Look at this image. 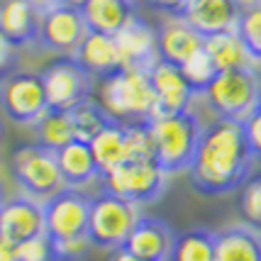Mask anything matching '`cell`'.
Returning a JSON list of instances; mask_svg holds the SVG:
<instances>
[{
    "label": "cell",
    "instance_id": "27",
    "mask_svg": "<svg viewBox=\"0 0 261 261\" xmlns=\"http://www.w3.org/2000/svg\"><path fill=\"white\" fill-rule=\"evenodd\" d=\"M71 117H73V129H76L79 142H91L98 132H102L113 122L108 113L102 110L100 100H93V98H86L81 105H76L71 110Z\"/></svg>",
    "mask_w": 261,
    "mask_h": 261
},
{
    "label": "cell",
    "instance_id": "33",
    "mask_svg": "<svg viewBox=\"0 0 261 261\" xmlns=\"http://www.w3.org/2000/svg\"><path fill=\"white\" fill-rule=\"evenodd\" d=\"M91 237L81 234V237H68V239H54V251L57 259L61 261H79L81 256H86L91 249Z\"/></svg>",
    "mask_w": 261,
    "mask_h": 261
},
{
    "label": "cell",
    "instance_id": "34",
    "mask_svg": "<svg viewBox=\"0 0 261 261\" xmlns=\"http://www.w3.org/2000/svg\"><path fill=\"white\" fill-rule=\"evenodd\" d=\"M244 125V135H247V142H249V149L251 154H254V159L261 161V113L251 115L247 122H242Z\"/></svg>",
    "mask_w": 261,
    "mask_h": 261
},
{
    "label": "cell",
    "instance_id": "17",
    "mask_svg": "<svg viewBox=\"0 0 261 261\" xmlns=\"http://www.w3.org/2000/svg\"><path fill=\"white\" fill-rule=\"evenodd\" d=\"M173 242L176 237L164 222L154 217H142L137 227L132 229V234L127 237L125 249L144 261H169Z\"/></svg>",
    "mask_w": 261,
    "mask_h": 261
},
{
    "label": "cell",
    "instance_id": "32",
    "mask_svg": "<svg viewBox=\"0 0 261 261\" xmlns=\"http://www.w3.org/2000/svg\"><path fill=\"white\" fill-rule=\"evenodd\" d=\"M242 213L249 225L261 227V173L254 176L242 191Z\"/></svg>",
    "mask_w": 261,
    "mask_h": 261
},
{
    "label": "cell",
    "instance_id": "16",
    "mask_svg": "<svg viewBox=\"0 0 261 261\" xmlns=\"http://www.w3.org/2000/svg\"><path fill=\"white\" fill-rule=\"evenodd\" d=\"M73 61L88 76H100V79H108V76H113L115 71L122 68V57H120L115 37L100 32L86 34V39L81 42V46L73 54Z\"/></svg>",
    "mask_w": 261,
    "mask_h": 261
},
{
    "label": "cell",
    "instance_id": "11",
    "mask_svg": "<svg viewBox=\"0 0 261 261\" xmlns=\"http://www.w3.org/2000/svg\"><path fill=\"white\" fill-rule=\"evenodd\" d=\"M88 34V24L83 20V12L79 8L68 5H54L51 10L42 15L39 37L37 42L59 54H76V49Z\"/></svg>",
    "mask_w": 261,
    "mask_h": 261
},
{
    "label": "cell",
    "instance_id": "15",
    "mask_svg": "<svg viewBox=\"0 0 261 261\" xmlns=\"http://www.w3.org/2000/svg\"><path fill=\"white\" fill-rule=\"evenodd\" d=\"M178 15L198 34L213 37L227 30H237L242 10L234 5V0H188Z\"/></svg>",
    "mask_w": 261,
    "mask_h": 261
},
{
    "label": "cell",
    "instance_id": "31",
    "mask_svg": "<svg viewBox=\"0 0 261 261\" xmlns=\"http://www.w3.org/2000/svg\"><path fill=\"white\" fill-rule=\"evenodd\" d=\"M17 261H57V251H54V239L49 234H37V237L20 242L17 247Z\"/></svg>",
    "mask_w": 261,
    "mask_h": 261
},
{
    "label": "cell",
    "instance_id": "13",
    "mask_svg": "<svg viewBox=\"0 0 261 261\" xmlns=\"http://www.w3.org/2000/svg\"><path fill=\"white\" fill-rule=\"evenodd\" d=\"M44 232V203L30 195L0 203V239L17 247L20 242H27Z\"/></svg>",
    "mask_w": 261,
    "mask_h": 261
},
{
    "label": "cell",
    "instance_id": "43",
    "mask_svg": "<svg viewBox=\"0 0 261 261\" xmlns=\"http://www.w3.org/2000/svg\"><path fill=\"white\" fill-rule=\"evenodd\" d=\"M129 3H137V0H129Z\"/></svg>",
    "mask_w": 261,
    "mask_h": 261
},
{
    "label": "cell",
    "instance_id": "42",
    "mask_svg": "<svg viewBox=\"0 0 261 261\" xmlns=\"http://www.w3.org/2000/svg\"><path fill=\"white\" fill-rule=\"evenodd\" d=\"M259 113H261V91H259Z\"/></svg>",
    "mask_w": 261,
    "mask_h": 261
},
{
    "label": "cell",
    "instance_id": "20",
    "mask_svg": "<svg viewBox=\"0 0 261 261\" xmlns=\"http://www.w3.org/2000/svg\"><path fill=\"white\" fill-rule=\"evenodd\" d=\"M42 12L30 0H5L0 5V30L15 44H27L39 37Z\"/></svg>",
    "mask_w": 261,
    "mask_h": 261
},
{
    "label": "cell",
    "instance_id": "36",
    "mask_svg": "<svg viewBox=\"0 0 261 261\" xmlns=\"http://www.w3.org/2000/svg\"><path fill=\"white\" fill-rule=\"evenodd\" d=\"M149 3H151V5H156V8H161V10L171 12V15H178L188 0H149Z\"/></svg>",
    "mask_w": 261,
    "mask_h": 261
},
{
    "label": "cell",
    "instance_id": "8",
    "mask_svg": "<svg viewBox=\"0 0 261 261\" xmlns=\"http://www.w3.org/2000/svg\"><path fill=\"white\" fill-rule=\"evenodd\" d=\"M0 105L17 125H34L49 110L42 76L12 73L0 83Z\"/></svg>",
    "mask_w": 261,
    "mask_h": 261
},
{
    "label": "cell",
    "instance_id": "35",
    "mask_svg": "<svg viewBox=\"0 0 261 261\" xmlns=\"http://www.w3.org/2000/svg\"><path fill=\"white\" fill-rule=\"evenodd\" d=\"M17 61V44L0 30V76H5Z\"/></svg>",
    "mask_w": 261,
    "mask_h": 261
},
{
    "label": "cell",
    "instance_id": "9",
    "mask_svg": "<svg viewBox=\"0 0 261 261\" xmlns=\"http://www.w3.org/2000/svg\"><path fill=\"white\" fill-rule=\"evenodd\" d=\"M91 198L79 188H64L44 203V227L51 239H68L88 234Z\"/></svg>",
    "mask_w": 261,
    "mask_h": 261
},
{
    "label": "cell",
    "instance_id": "14",
    "mask_svg": "<svg viewBox=\"0 0 261 261\" xmlns=\"http://www.w3.org/2000/svg\"><path fill=\"white\" fill-rule=\"evenodd\" d=\"M115 42L122 57V68H149L159 61V34L142 17H132L115 34Z\"/></svg>",
    "mask_w": 261,
    "mask_h": 261
},
{
    "label": "cell",
    "instance_id": "38",
    "mask_svg": "<svg viewBox=\"0 0 261 261\" xmlns=\"http://www.w3.org/2000/svg\"><path fill=\"white\" fill-rule=\"evenodd\" d=\"M110 261H144V259H139L137 254H132V251H127L125 247H120V249H115V251H113V256H110Z\"/></svg>",
    "mask_w": 261,
    "mask_h": 261
},
{
    "label": "cell",
    "instance_id": "4",
    "mask_svg": "<svg viewBox=\"0 0 261 261\" xmlns=\"http://www.w3.org/2000/svg\"><path fill=\"white\" fill-rule=\"evenodd\" d=\"M261 79L254 68L220 71L203 91L205 102L220 120L247 122L259 110Z\"/></svg>",
    "mask_w": 261,
    "mask_h": 261
},
{
    "label": "cell",
    "instance_id": "40",
    "mask_svg": "<svg viewBox=\"0 0 261 261\" xmlns=\"http://www.w3.org/2000/svg\"><path fill=\"white\" fill-rule=\"evenodd\" d=\"M234 5H237L239 10H249V8L261 5V0H234Z\"/></svg>",
    "mask_w": 261,
    "mask_h": 261
},
{
    "label": "cell",
    "instance_id": "7",
    "mask_svg": "<svg viewBox=\"0 0 261 261\" xmlns=\"http://www.w3.org/2000/svg\"><path fill=\"white\" fill-rule=\"evenodd\" d=\"M102 181L108 193L142 205L164 193L169 173L159 166V161H125L122 166L105 173Z\"/></svg>",
    "mask_w": 261,
    "mask_h": 261
},
{
    "label": "cell",
    "instance_id": "23",
    "mask_svg": "<svg viewBox=\"0 0 261 261\" xmlns=\"http://www.w3.org/2000/svg\"><path fill=\"white\" fill-rule=\"evenodd\" d=\"M57 161H59L61 176H64V181H66L68 188H79L83 183L93 181L95 176H100L88 142H79V139H76V142L66 144L64 149H59Z\"/></svg>",
    "mask_w": 261,
    "mask_h": 261
},
{
    "label": "cell",
    "instance_id": "6",
    "mask_svg": "<svg viewBox=\"0 0 261 261\" xmlns=\"http://www.w3.org/2000/svg\"><path fill=\"white\" fill-rule=\"evenodd\" d=\"M12 173L24 193L39 203H46L49 198L68 188L59 169L57 151H49L39 144L20 147L12 154Z\"/></svg>",
    "mask_w": 261,
    "mask_h": 261
},
{
    "label": "cell",
    "instance_id": "37",
    "mask_svg": "<svg viewBox=\"0 0 261 261\" xmlns=\"http://www.w3.org/2000/svg\"><path fill=\"white\" fill-rule=\"evenodd\" d=\"M0 261H17V251H15V244L0 239Z\"/></svg>",
    "mask_w": 261,
    "mask_h": 261
},
{
    "label": "cell",
    "instance_id": "1",
    "mask_svg": "<svg viewBox=\"0 0 261 261\" xmlns=\"http://www.w3.org/2000/svg\"><path fill=\"white\" fill-rule=\"evenodd\" d=\"M254 164L244 125L234 120H220L203 129L200 144L191 164L193 186L203 193H229L247 181Z\"/></svg>",
    "mask_w": 261,
    "mask_h": 261
},
{
    "label": "cell",
    "instance_id": "10",
    "mask_svg": "<svg viewBox=\"0 0 261 261\" xmlns=\"http://www.w3.org/2000/svg\"><path fill=\"white\" fill-rule=\"evenodd\" d=\"M42 83H44L46 102H49L51 110H66V113H71L91 93V76L73 59L54 61L42 73Z\"/></svg>",
    "mask_w": 261,
    "mask_h": 261
},
{
    "label": "cell",
    "instance_id": "21",
    "mask_svg": "<svg viewBox=\"0 0 261 261\" xmlns=\"http://www.w3.org/2000/svg\"><path fill=\"white\" fill-rule=\"evenodd\" d=\"M81 12L88 24V32L115 37L135 17V3H129V0H88L81 8Z\"/></svg>",
    "mask_w": 261,
    "mask_h": 261
},
{
    "label": "cell",
    "instance_id": "39",
    "mask_svg": "<svg viewBox=\"0 0 261 261\" xmlns=\"http://www.w3.org/2000/svg\"><path fill=\"white\" fill-rule=\"evenodd\" d=\"M30 3H32L34 8H37V10L42 12V15H44L46 10H51L54 5H59V0H30Z\"/></svg>",
    "mask_w": 261,
    "mask_h": 261
},
{
    "label": "cell",
    "instance_id": "29",
    "mask_svg": "<svg viewBox=\"0 0 261 261\" xmlns=\"http://www.w3.org/2000/svg\"><path fill=\"white\" fill-rule=\"evenodd\" d=\"M181 71H183V76H186V81L193 86L195 93H203L210 86V81L217 76L215 64H213V59H210V54L205 49L195 51L191 59H186L181 64Z\"/></svg>",
    "mask_w": 261,
    "mask_h": 261
},
{
    "label": "cell",
    "instance_id": "18",
    "mask_svg": "<svg viewBox=\"0 0 261 261\" xmlns=\"http://www.w3.org/2000/svg\"><path fill=\"white\" fill-rule=\"evenodd\" d=\"M205 37L198 34L181 15H171L159 32V59L181 66L186 59L203 49Z\"/></svg>",
    "mask_w": 261,
    "mask_h": 261
},
{
    "label": "cell",
    "instance_id": "26",
    "mask_svg": "<svg viewBox=\"0 0 261 261\" xmlns=\"http://www.w3.org/2000/svg\"><path fill=\"white\" fill-rule=\"evenodd\" d=\"M169 261H215V232L188 229L178 234Z\"/></svg>",
    "mask_w": 261,
    "mask_h": 261
},
{
    "label": "cell",
    "instance_id": "2",
    "mask_svg": "<svg viewBox=\"0 0 261 261\" xmlns=\"http://www.w3.org/2000/svg\"><path fill=\"white\" fill-rule=\"evenodd\" d=\"M100 105L113 122H149L156 113V95L144 68H120L102 79Z\"/></svg>",
    "mask_w": 261,
    "mask_h": 261
},
{
    "label": "cell",
    "instance_id": "41",
    "mask_svg": "<svg viewBox=\"0 0 261 261\" xmlns=\"http://www.w3.org/2000/svg\"><path fill=\"white\" fill-rule=\"evenodd\" d=\"M86 3H88V0H59V5H68V8H83V5H86Z\"/></svg>",
    "mask_w": 261,
    "mask_h": 261
},
{
    "label": "cell",
    "instance_id": "3",
    "mask_svg": "<svg viewBox=\"0 0 261 261\" xmlns=\"http://www.w3.org/2000/svg\"><path fill=\"white\" fill-rule=\"evenodd\" d=\"M154 147H156V161L166 173L191 169L195 149L200 144L205 127L191 110L176 115H156L149 120Z\"/></svg>",
    "mask_w": 261,
    "mask_h": 261
},
{
    "label": "cell",
    "instance_id": "5",
    "mask_svg": "<svg viewBox=\"0 0 261 261\" xmlns=\"http://www.w3.org/2000/svg\"><path fill=\"white\" fill-rule=\"evenodd\" d=\"M139 220H142L139 205L105 191V193L91 198L88 237L95 247L120 249V247H125L127 237L132 234Z\"/></svg>",
    "mask_w": 261,
    "mask_h": 261
},
{
    "label": "cell",
    "instance_id": "19",
    "mask_svg": "<svg viewBox=\"0 0 261 261\" xmlns=\"http://www.w3.org/2000/svg\"><path fill=\"white\" fill-rule=\"evenodd\" d=\"M203 49L210 54L215 64L217 73L220 71H239V68H254L256 61L251 59L249 49L244 44L239 30H227V32L205 37Z\"/></svg>",
    "mask_w": 261,
    "mask_h": 261
},
{
    "label": "cell",
    "instance_id": "22",
    "mask_svg": "<svg viewBox=\"0 0 261 261\" xmlns=\"http://www.w3.org/2000/svg\"><path fill=\"white\" fill-rule=\"evenodd\" d=\"M215 261H261V234L247 225L215 232Z\"/></svg>",
    "mask_w": 261,
    "mask_h": 261
},
{
    "label": "cell",
    "instance_id": "24",
    "mask_svg": "<svg viewBox=\"0 0 261 261\" xmlns=\"http://www.w3.org/2000/svg\"><path fill=\"white\" fill-rule=\"evenodd\" d=\"M88 144H91V151H93V156H95L100 176L115 171L117 166H122L127 161L125 125L122 122H110L102 132H98V135L93 137Z\"/></svg>",
    "mask_w": 261,
    "mask_h": 261
},
{
    "label": "cell",
    "instance_id": "30",
    "mask_svg": "<svg viewBox=\"0 0 261 261\" xmlns=\"http://www.w3.org/2000/svg\"><path fill=\"white\" fill-rule=\"evenodd\" d=\"M237 30H239V34H242L247 49H249L251 59H254L256 64H261V5L249 8V10H242Z\"/></svg>",
    "mask_w": 261,
    "mask_h": 261
},
{
    "label": "cell",
    "instance_id": "28",
    "mask_svg": "<svg viewBox=\"0 0 261 261\" xmlns=\"http://www.w3.org/2000/svg\"><path fill=\"white\" fill-rule=\"evenodd\" d=\"M127 161H156V147L149 122L125 125Z\"/></svg>",
    "mask_w": 261,
    "mask_h": 261
},
{
    "label": "cell",
    "instance_id": "25",
    "mask_svg": "<svg viewBox=\"0 0 261 261\" xmlns=\"http://www.w3.org/2000/svg\"><path fill=\"white\" fill-rule=\"evenodd\" d=\"M32 127H34V135H37V144L49 149V151H59L66 144L76 142L73 117L66 110H51L49 108Z\"/></svg>",
    "mask_w": 261,
    "mask_h": 261
},
{
    "label": "cell",
    "instance_id": "12",
    "mask_svg": "<svg viewBox=\"0 0 261 261\" xmlns=\"http://www.w3.org/2000/svg\"><path fill=\"white\" fill-rule=\"evenodd\" d=\"M149 81L156 95V115H176L191 110V100L195 98L193 86L186 81L181 66L159 59L149 68Z\"/></svg>",
    "mask_w": 261,
    "mask_h": 261
}]
</instances>
